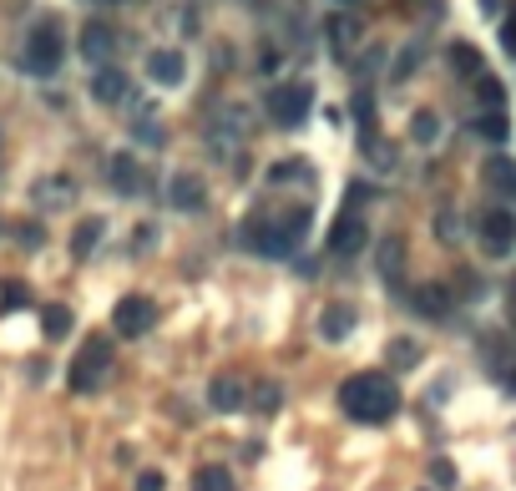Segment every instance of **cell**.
Here are the masks:
<instances>
[{
    "label": "cell",
    "mask_w": 516,
    "mask_h": 491,
    "mask_svg": "<svg viewBox=\"0 0 516 491\" xmlns=\"http://www.w3.org/2000/svg\"><path fill=\"white\" fill-rule=\"evenodd\" d=\"M21 299H26L21 284H5V309H21Z\"/></svg>",
    "instance_id": "obj_35"
},
{
    "label": "cell",
    "mask_w": 516,
    "mask_h": 491,
    "mask_svg": "<svg viewBox=\"0 0 516 491\" xmlns=\"http://www.w3.org/2000/svg\"><path fill=\"white\" fill-rule=\"evenodd\" d=\"M330 36H334V46L344 51V46L354 41V21H350V16H334V21H330Z\"/></svg>",
    "instance_id": "obj_27"
},
{
    "label": "cell",
    "mask_w": 516,
    "mask_h": 491,
    "mask_svg": "<svg viewBox=\"0 0 516 491\" xmlns=\"http://www.w3.org/2000/svg\"><path fill=\"white\" fill-rule=\"evenodd\" d=\"M101 233H107V219H81L77 233H71V253H77V259H91V249L101 243Z\"/></svg>",
    "instance_id": "obj_15"
},
{
    "label": "cell",
    "mask_w": 516,
    "mask_h": 491,
    "mask_svg": "<svg viewBox=\"0 0 516 491\" xmlns=\"http://www.w3.org/2000/svg\"><path fill=\"white\" fill-rule=\"evenodd\" d=\"M390 360H395V365H416L420 360L416 339H395V345H390Z\"/></svg>",
    "instance_id": "obj_28"
},
{
    "label": "cell",
    "mask_w": 516,
    "mask_h": 491,
    "mask_svg": "<svg viewBox=\"0 0 516 491\" xmlns=\"http://www.w3.org/2000/svg\"><path fill=\"white\" fill-rule=\"evenodd\" d=\"M111 187H117L121 197H137V193H142V173H137V163L127 153L111 157Z\"/></svg>",
    "instance_id": "obj_11"
},
{
    "label": "cell",
    "mask_w": 516,
    "mask_h": 491,
    "mask_svg": "<svg viewBox=\"0 0 516 491\" xmlns=\"http://www.w3.org/2000/svg\"><path fill=\"white\" fill-rule=\"evenodd\" d=\"M248 243H253L258 253H274V259H284V253L299 249L294 233L284 229V219H279V223H253V229H248Z\"/></svg>",
    "instance_id": "obj_7"
},
{
    "label": "cell",
    "mask_w": 516,
    "mask_h": 491,
    "mask_svg": "<svg viewBox=\"0 0 516 491\" xmlns=\"http://www.w3.org/2000/svg\"><path fill=\"white\" fill-rule=\"evenodd\" d=\"M330 249L344 253V259H350V253H360L364 249V223L360 219H340V223H334V233H330Z\"/></svg>",
    "instance_id": "obj_12"
},
{
    "label": "cell",
    "mask_w": 516,
    "mask_h": 491,
    "mask_svg": "<svg viewBox=\"0 0 516 491\" xmlns=\"http://www.w3.org/2000/svg\"><path fill=\"white\" fill-rule=\"evenodd\" d=\"M450 66H456L461 77H481V56H476V46H466V41L450 46Z\"/></svg>",
    "instance_id": "obj_21"
},
{
    "label": "cell",
    "mask_w": 516,
    "mask_h": 491,
    "mask_svg": "<svg viewBox=\"0 0 516 491\" xmlns=\"http://www.w3.org/2000/svg\"><path fill=\"white\" fill-rule=\"evenodd\" d=\"M167 197H173V208H183V213H198L208 193H203V183L193 173H177L173 183H167Z\"/></svg>",
    "instance_id": "obj_10"
},
{
    "label": "cell",
    "mask_w": 516,
    "mask_h": 491,
    "mask_svg": "<svg viewBox=\"0 0 516 491\" xmlns=\"http://www.w3.org/2000/svg\"><path fill=\"white\" fill-rule=\"evenodd\" d=\"M41 329L51 339H67L71 335V309L67 304H41Z\"/></svg>",
    "instance_id": "obj_19"
},
{
    "label": "cell",
    "mask_w": 516,
    "mask_h": 491,
    "mask_svg": "<svg viewBox=\"0 0 516 491\" xmlns=\"http://www.w3.org/2000/svg\"><path fill=\"white\" fill-rule=\"evenodd\" d=\"M36 203L41 208H61V203H71V177H46L41 187H36Z\"/></svg>",
    "instance_id": "obj_18"
},
{
    "label": "cell",
    "mask_w": 516,
    "mask_h": 491,
    "mask_svg": "<svg viewBox=\"0 0 516 491\" xmlns=\"http://www.w3.org/2000/svg\"><path fill=\"white\" fill-rule=\"evenodd\" d=\"M354 329V309L350 304H330L324 309V319H319V335L324 339H344Z\"/></svg>",
    "instance_id": "obj_16"
},
{
    "label": "cell",
    "mask_w": 516,
    "mask_h": 491,
    "mask_svg": "<svg viewBox=\"0 0 516 491\" xmlns=\"http://www.w3.org/2000/svg\"><path fill=\"white\" fill-rule=\"evenodd\" d=\"M476 132H481L486 143H506V132H511V127H506L501 112H486V117H476Z\"/></svg>",
    "instance_id": "obj_24"
},
{
    "label": "cell",
    "mask_w": 516,
    "mask_h": 491,
    "mask_svg": "<svg viewBox=\"0 0 516 491\" xmlns=\"http://www.w3.org/2000/svg\"><path fill=\"white\" fill-rule=\"evenodd\" d=\"M511 385H516V380H511Z\"/></svg>",
    "instance_id": "obj_37"
},
{
    "label": "cell",
    "mask_w": 516,
    "mask_h": 491,
    "mask_svg": "<svg viewBox=\"0 0 516 491\" xmlns=\"http://www.w3.org/2000/svg\"><path fill=\"white\" fill-rule=\"evenodd\" d=\"M380 269H384V279H395V269H400V239H390L380 249Z\"/></svg>",
    "instance_id": "obj_29"
},
{
    "label": "cell",
    "mask_w": 516,
    "mask_h": 491,
    "mask_svg": "<svg viewBox=\"0 0 516 491\" xmlns=\"http://www.w3.org/2000/svg\"><path fill=\"white\" fill-rule=\"evenodd\" d=\"M61 21L56 16H41V26L31 31V41H26V71H36V77H51L56 66H61Z\"/></svg>",
    "instance_id": "obj_2"
},
{
    "label": "cell",
    "mask_w": 516,
    "mask_h": 491,
    "mask_svg": "<svg viewBox=\"0 0 516 491\" xmlns=\"http://www.w3.org/2000/svg\"><path fill=\"white\" fill-rule=\"evenodd\" d=\"M193 491H233V476L223 466H203L198 476H193Z\"/></svg>",
    "instance_id": "obj_22"
},
{
    "label": "cell",
    "mask_w": 516,
    "mask_h": 491,
    "mask_svg": "<svg viewBox=\"0 0 516 491\" xmlns=\"http://www.w3.org/2000/svg\"><path fill=\"white\" fill-rule=\"evenodd\" d=\"M132 132L142 137V143H153V147H163V143H167L163 122H153V117H137V122H132Z\"/></svg>",
    "instance_id": "obj_26"
},
{
    "label": "cell",
    "mask_w": 516,
    "mask_h": 491,
    "mask_svg": "<svg viewBox=\"0 0 516 491\" xmlns=\"http://www.w3.org/2000/svg\"><path fill=\"white\" fill-rule=\"evenodd\" d=\"M309 101H314V87L309 81H289V87H274L269 91V117L279 127H299L309 117Z\"/></svg>",
    "instance_id": "obj_4"
},
{
    "label": "cell",
    "mask_w": 516,
    "mask_h": 491,
    "mask_svg": "<svg viewBox=\"0 0 516 491\" xmlns=\"http://www.w3.org/2000/svg\"><path fill=\"white\" fill-rule=\"evenodd\" d=\"M501 46H506V51L516 56V11L506 16V26H501Z\"/></svg>",
    "instance_id": "obj_32"
},
{
    "label": "cell",
    "mask_w": 516,
    "mask_h": 491,
    "mask_svg": "<svg viewBox=\"0 0 516 491\" xmlns=\"http://www.w3.org/2000/svg\"><path fill=\"white\" fill-rule=\"evenodd\" d=\"M344 5H350V0H344Z\"/></svg>",
    "instance_id": "obj_36"
},
{
    "label": "cell",
    "mask_w": 516,
    "mask_h": 491,
    "mask_svg": "<svg viewBox=\"0 0 516 491\" xmlns=\"http://www.w3.org/2000/svg\"><path fill=\"white\" fill-rule=\"evenodd\" d=\"M416 309H420V315H430V319H446V315H450V294H446L440 284H426V289L416 294Z\"/></svg>",
    "instance_id": "obj_17"
},
{
    "label": "cell",
    "mask_w": 516,
    "mask_h": 491,
    "mask_svg": "<svg viewBox=\"0 0 516 491\" xmlns=\"http://www.w3.org/2000/svg\"><path fill=\"white\" fill-rule=\"evenodd\" d=\"M91 97L107 101V107H117V101L127 97V77H121V71H111V66H101L97 81H91Z\"/></svg>",
    "instance_id": "obj_14"
},
{
    "label": "cell",
    "mask_w": 516,
    "mask_h": 491,
    "mask_svg": "<svg viewBox=\"0 0 516 491\" xmlns=\"http://www.w3.org/2000/svg\"><path fill=\"white\" fill-rule=\"evenodd\" d=\"M81 61H97V66H107L111 61V51H117V36H111V26H101V21H91V26H81Z\"/></svg>",
    "instance_id": "obj_8"
},
{
    "label": "cell",
    "mask_w": 516,
    "mask_h": 491,
    "mask_svg": "<svg viewBox=\"0 0 516 491\" xmlns=\"http://www.w3.org/2000/svg\"><path fill=\"white\" fill-rule=\"evenodd\" d=\"M111 370V345L107 339H87V349H81V360L71 365V390L77 395H91V390H101V375Z\"/></svg>",
    "instance_id": "obj_3"
},
{
    "label": "cell",
    "mask_w": 516,
    "mask_h": 491,
    "mask_svg": "<svg viewBox=\"0 0 516 491\" xmlns=\"http://www.w3.org/2000/svg\"><path fill=\"white\" fill-rule=\"evenodd\" d=\"M284 229L294 233V243H304V233H309V208H294V213L284 219Z\"/></svg>",
    "instance_id": "obj_30"
},
{
    "label": "cell",
    "mask_w": 516,
    "mask_h": 491,
    "mask_svg": "<svg viewBox=\"0 0 516 491\" xmlns=\"http://www.w3.org/2000/svg\"><path fill=\"white\" fill-rule=\"evenodd\" d=\"M279 405V385H258V411H274Z\"/></svg>",
    "instance_id": "obj_33"
},
{
    "label": "cell",
    "mask_w": 516,
    "mask_h": 491,
    "mask_svg": "<svg viewBox=\"0 0 516 491\" xmlns=\"http://www.w3.org/2000/svg\"><path fill=\"white\" fill-rule=\"evenodd\" d=\"M436 132H440V122L430 117V112H416V117H410V137H416V143H436Z\"/></svg>",
    "instance_id": "obj_25"
},
{
    "label": "cell",
    "mask_w": 516,
    "mask_h": 491,
    "mask_svg": "<svg viewBox=\"0 0 516 491\" xmlns=\"http://www.w3.org/2000/svg\"><path fill=\"white\" fill-rule=\"evenodd\" d=\"M147 77H153L157 87H183V77H187L183 51H153L147 56Z\"/></svg>",
    "instance_id": "obj_9"
},
{
    "label": "cell",
    "mask_w": 516,
    "mask_h": 491,
    "mask_svg": "<svg viewBox=\"0 0 516 491\" xmlns=\"http://www.w3.org/2000/svg\"><path fill=\"white\" fill-rule=\"evenodd\" d=\"M163 486H167V481L157 476V471H142V476H137V491H163Z\"/></svg>",
    "instance_id": "obj_34"
},
{
    "label": "cell",
    "mask_w": 516,
    "mask_h": 491,
    "mask_svg": "<svg viewBox=\"0 0 516 491\" xmlns=\"http://www.w3.org/2000/svg\"><path fill=\"white\" fill-rule=\"evenodd\" d=\"M476 101H481V107H501V101H506V87H501V81H496V77H476Z\"/></svg>",
    "instance_id": "obj_23"
},
{
    "label": "cell",
    "mask_w": 516,
    "mask_h": 491,
    "mask_svg": "<svg viewBox=\"0 0 516 491\" xmlns=\"http://www.w3.org/2000/svg\"><path fill=\"white\" fill-rule=\"evenodd\" d=\"M111 325H117V335L137 339V335H147V329L157 325V304L142 299V294H127L117 309H111Z\"/></svg>",
    "instance_id": "obj_5"
},
{
    "label": "cell",
    "mask_w": 516,
    "mask_h": 491,
    "mask_svg": "<svg viewBox=\"0 0 516 491\" xmlns=\"http://www.w3.org/2000/svg\"><path fill=\"white\" fill-rule=\"evenodd\" d=\"M340 405H344V415H354L364 426H384L400 411V390L390 375H354V380H344Z\"/></svg>",
    "instance_id": "obj_1"
},
{
    "label": "cell",
    "mask_w": 516,
    "mask_h": 491,
    "mask_svg": "<svg viewBox=\"0 0 516 491\" xmlns=\"http://www.w3.org/2000/svg\"><path fill=\"white\" fill-rule=\"evenodd\" d=\"M481 177L496 187V193H506V197H516V163L511 157H486V167H481Z\"/></svg>",
    "instance_id": "obj_13"
},
{
    "label": "cell",
    "mask_w": 516,
    "mask_h": 491,
    "mask_svg": "<svg viewBox=\"0 0 516 491\" xmlns=\"http://www.w3.org/2000/svg\"><path fill=\"white\" fill-rule=\"evenodd\" d=\"M430 481H436V486H456V466H450L446 456L430 461Z\"/></svg>",
    "instance_id": "obj_31"
},
{
    "label": "cell",
    "mask_w": 516,
    "mask_h": 491,
    "mask_svg": "<svg viewBox=\"0 0 516 491\" xmlns=\"http://www.w3.org/2000/svg\"><path fill=\"white\" fill-rule=\"evenodd\" d=\"M481 249L496 253V259L516 249V213L511 208H491V213H481Z\"/></svg>",
    "instance_id": "obj_6"
},
{
    "label": "cell",
    "mask_w": 516,
    "mask_h": 491,
    "mask_svg": "<svg viewBox=\"0 0 516 491\" xmlns=\"http://www.w3.org/2000/svg\"><path fill=\"white\" fill-rule=\"evenodd\" d=\"M208 400H213V411H238L243 405V385L238 380H213Z\"/></svg>",
    "instance_id": "obj_20"
}]
</instances>
